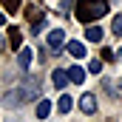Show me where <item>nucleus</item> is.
Listing matches in <instances>:
<instances>
[{
    "label": "nucleus",
    "mask_w": 122,
    "mask_h": 122,
    "mask_svg": "<svg viewBox=\"0 0 122 122\" xmlns=\"http://www.w3.org/2000/svg\"><path fill=\"white\" fill-rule=\"evenodd\" d=\"M26 17H29L31 31H34V34L43 29V23H46V11H43V9H37V6H29V9H26Z\"/></svg>",
    "instance_id": "3"
},
{
    "label": "nucleus",
    "mask_w": 122,
    "mask_h": 122,
    "mask_svg": "<svg viewBox=\"0 0 122 122\" xmlns=\"http://www.w3.org/2000/svg\"><path fill=\"white\" fill-rule=\"evenodd\" d=\"M17 62H20V68H29L31 65V48L29 46H23V48L17 51Z\"/></svg>",
    "instance_id": "9"
},
{
    "label": "nucleus",
    "mask_w": 122,
    "mask_h": 122,
    "mask_svg": "<svg viewBox=\"0 0 122 122\" xmlns=\"http://www.w3.org/2000/svg\"><path fill=\"white\" fill-rule=\"evenodd\" d=\"M46 40H48V46H51L54 51H60V48H62V40H65V31H62V29H54V31H48Z\"/></svg>",
    "instance_id": "4"
},
{
    "label": "nucleus",
    "mask_w": 122,
    "mask_h": 122,
    "mask_svg": "<svg viewBox=\"0 0 122 122\" xmlns=\"http://www.w3.org/2000/svg\"><path fill=\"white\" fill-rule=\"evenodd\" d=\"M88 71H91V74H99V71H102V60H91Z\"/></svg>",
    "instance_id": "16"
},
{
    "label": "nucleus",
    "mask_w": 122,
    "mask_h": 122,
    "mask_svg": "<svg viewBox=\"0 0 122 122\" xmlns=\"http://www.w3.org/2000/svg\"><path fill=\"white\" fill-rule=\"evenodd\" d=\"M114 34H117V37H122V14H117V17H114Z\"/></svg>",
    "instance_id": "15"
},
{
    "label": "nucleus",
    "mask_w": 122,
    "mask_h": 122,
    "mask_svg": "<svg viewBox=\"0 0 122 122\" xmlns=\"http://www.w3.org/2000/svg\"><path fill=\"white\" fill-rule=\"evenodd\" d=\"M17 91H20V97H23V102L37 99V97H40V80H37V77H26V80H23V85H20Z\"/></svg>",
    "instance_id": "2"
},
{
    "label": "nucleus",
    "mask_w": 122,
    "mask_h": 122,
    "mask_svg": "<svg viewBox=\"0 0 122 122\" xmlns=\"http://www.w3.org/2000/svg\"><path fill=\"white\" fill-rule=\"evenodd\" d=\"M80 108H82V114H94V111H97V99H94V94H82Z\"/></svg>",
    "instance_id": "8"
},
{
    "label": "nucleus",
    "mask_w": 122,
    "mask_h": 122,
    "mask_svg": "<svg viewBox=\"0 0 122 122\" xmlns=\"http://www.w3.org/2000/svg\"><path fill=\"white\" fill-rule=\"evenodd\" d=\"M9 46L17 48V51L23 48V37H20V29L17 26H9Z\"/></svg>",
    "instance_id": "7"
},
{
    "label": "nucleus",
    "mask_w": 122,
    "mask_h": 122,
    "mask_svg": "<svg viewBox=\"0 0 122 122\" xmlns=\"http://www.w3.org/2000/svg\"><path fill=\"white\" fill-rule=\"evenodd\" d=\"M68 51H71V57H77V60L85 57V46H82L80 40H71V43H68Z\"/></svg>",
    "instance_id": "10"
},
{
    "label": "nucleus",
    "mask_w": 122,
    "mask_h": 122,
    "mask_svg": "<svg viewBox=\"0 0 122 122\" xmlns=\"http://www.w3.org/2000/svg\"><path fill=\"white\" fill-rule=\"evenodd\" d=\"M85 40L99 43V40H102V29H99V26H88V29H85Z\"/></svg>",
    "instance_id": "11"
},
{
    "label": "nucleus",
    "mask_w": 122,
    "mask_h": 122,
    "mask_svg": "<svg viewBox=\"0 0 122 122\" xmlns=\"http://www.w3.org/2000/svg\"><path fill=\"white\" fill-rule=\"evenodd\" d=\"M102 60H114V51L111 48H102Z\"/></svg>",
    "instance_id": "17"
},
{
    "label": "nucleus",
    "mask_w": 122,
    "mask_h": 122,
    "mask_svg": "<svg viewBox=\"0 0 122 122\" xmlns=\"http://www.w3.org/2000/svg\"><path fill=\"white\" fill-rule=\"evenodd\" d=\"M57 108H60L62 114H68V111L74 108V99H71L68 94H62V97H60V102H57Z\"/></svg>",
    "instance_id": "13"
},
{
    "label": "nucleus",
    "mask_w": 122,
    "mask_h": 122,
    "mask_svg": "<svg viewBox=\"0 0 122 122\" xmlns=\"http://www.w3.org/2000/svg\"><path fill=\"white\" fill-rule=\"evenodd\" d=\"M51 82H54V88H65L68 85V71H62V68H54V74H51Z\"/></svg>",
    "instance_id": "6"
},
{
    "label": "nucleus",
    "mask_w": 122,
    "mask_h": 122,
    "mask_svg": "<svg viewBox=\"0 0 122 122\" xmlns=\"http://www.w3.org/2000/svg\"><path fill=\"white\" fill-rule=\"evenodd\" d=\"M3 48H6V43H3V40H0V51H3Z\"/></svg>",
    "instance_id": "19"
},
{
    "label": "nucleus",
    "mask_w": 122,
    "mask_h": 122,
    "mask_svg": "<svg viewBox=\"0 0 122 122\" xmlns=\"http://www.w3.org/2000/svg\"><path fill=\"white\" fill-rule=\"evenodd\" d=\"M0 26H6V17H3V14H0Z\"/></svg>",
    "instance_id": "18"
},
{
    "label": "nucleus",
    "mask_w": 122,
    "mask_h": 122,
    "mask_svg": "<svg viewBox=\"0 0 122 122\" xmlns=\"http://www.w3.org/2000/svg\"><path fill=\"white\" fill-rule=\"evenodd\" d=\"M108 14V0H77V20L94 23Z\"/></svg>",
    "instance_id": "1"
},
{
    "label": "nucleus",
    "mask_w": 122,
    "mask_h": 122,
    "mask_svg": "<svg viewBox=\"0 0 122 122\" xmlns=\"http://www.w3.org/2000/svg\"><path fill=\"white\" fill-rule=\"evenodd\" d=\"M68 80H71L74 85H82V80H85V68H82V65H68Z\"/></svg>",
    "instance_id": "5"
},
{
    "label": "nucleus",
    "mask_w": 122,
    "mask_h": 122,
    "mask_svg": "<svg viewBox=\"0 0 122 122\" xmlns=\"http://www.w3.org/2000/svg\"><path fill=\"white\" fill-rule=\"evenodd\" d=\"M3 9L6 11H20V0H3Z\"/></svg>",
    "instance_id": "14"
},
{
    "label": "nucleus",
    "mask_w": 122,
    "mask_h": 122,
    "mask_svg": "<svg viewBox=\"0 0 122 122\" xmlns=\"http://www.w3.org/2000/svg\"><path fill=\"white\" fill-rule=\"evenodd\" d=\"M9 122H17V119H9Z\"/></svg>",
    "instance_id": "20"
},
{
    "label": "nucleus",
    "mask_w": 122,
    "mask_h": 122,
    "mask_svg": "<svg viewBox=\"0 0 122 122\" xmlns=\"http://www.w3.org/2000/svg\"><path fill=\"white\" fill-rule=\"evenodd\" d=\"M37 117H40V119L51 117V102H48V99H40V102H37Z\"/></svg>",
    "instance_id": "12"
}]
</instances>
